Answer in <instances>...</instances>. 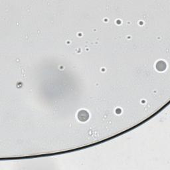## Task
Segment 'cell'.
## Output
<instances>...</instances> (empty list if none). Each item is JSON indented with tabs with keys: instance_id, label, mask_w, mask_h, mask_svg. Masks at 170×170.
Here are the masks:
<instances>
[{
	"instance_id": "obj_1",
	"label": "cell",
	"mask_w": 170,
	"mask_h": 170,
	"mask_svg": "<svg viewBox=\"0 0 170 170\" xmlns=\"http://www.w3.org/2000/svg\"><path fill=\"white\" fill-rule=\"evenodd\" d=\"M89 113L86 110H81L78 113V118L80 121L85 122L89 119Z\"/></svg>"
}]
</instances>
